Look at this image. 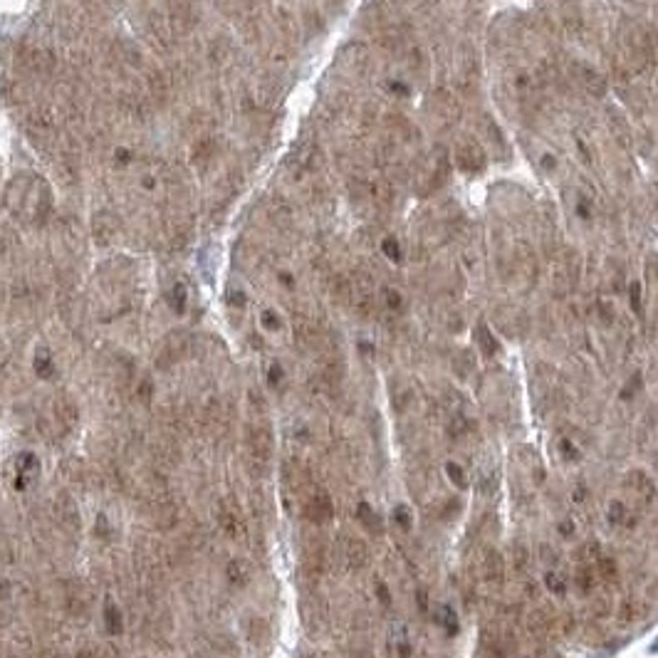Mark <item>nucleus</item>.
Wrapping results in <instances>:
<instances>
[{
  "label": "nucleus",
  "mask_w": 658,
  "mask_h": 658,
  "mask_svg": "<svg viewBox=\"0 0 658 658\" xmlns=\"http://www.w3.org/2000/svg\"><path fill=\"white\" fill-rule=\"evenodd\" d=\"M621 42H624V55L626 62L634 69L644 72L654 64L656 59V33L644 25H629L621 35Z\"/></svg>",
  "instance_id": "obj_1"
},
{
  "label": "nucleus",
  "mask_w": 658,
  "mask_h": 658,
  "mask_svg": "<svg viewBox=\"0 0 658 658\" xmlns=\"http://www.w3.org/2000/svg\"><path fill=\"white\" fill-rule=\"evenodd\" d=\"M302 515L307 517L310 522L314 525H324L334 517V502L327 495V490L314 488V485H307V493H305L302 500Z\"/></svg>",
  "instance_id": "obj_2"
},
{
  "label": "nucleus",
  "mask_w": 658,
  "mask_h": 658,
  "mask_svg": "<svg viewBox=\"0 0 658 658\" xmlns=\"http://www.w3.org/2000/svg\"><path fill=\"white\" fill-rule=\"evenodd\" d=\"M336 557H339V562L346 567V569H354V572L364 569L371 560L366 542L359 540V537H354V535H341L339 537V542H336Z\"/></svg>",
  "instance_id": "obj_3"
},
{
  "label": "nucleus",
  "mask_w": 658,
  "mask_h": 658,
  "mask_svg": "<svg viewBox=\"0 0 658 658\" xmlns=\"http://www.w3.org/2000/svg\"><path fill=\"white\" fill-rule=\"evenodd\" d=\"M453 159L463 174H478V171L485 169V152L473 137H460L455 142Z\"/></svg>",
  "instance_id": "obj_4"
},
{
  "label": "nucleus",
  "mask_w": 658,
  "mask_h": 658,
  "mask_svg": "<svg viewBox=\"0 0 658 658\" xmlns=\"http://www.w3.org/2000/svg\"><path fill=\"white\" fill-rule=\"evenodd\" d=\"M624 488L629 490L631 495L636 497V500L641 502V505L651 507L658 502V485L656 480L651 478L649 473H644V470L634 468L629 470V473L624 475Z\"/></svg>",
  "instance_id": "obj_5"
},
{
  "label": "nucleus",
  "mask_w": 658,
  "mask_h": 658,
  "mask_svg": "<svg viewBox=\"0 0 658 658\" xmlns=\"http://www.w3.org/2000/svg\"><path fill=\"white\" fill-rule=\"evenodd\" d=\"M426 109H429V114L436 119V122L446 124V127H450V124L458 122V114H460V107H458V102H455V97L448 92H443V89L431 92L429 102H426Z\"/></svg>",
  "instance_id": "obj_6"
},
{
  "label": "nucleus",
  "mask_w": 658,
  "mask_h": 658,
  "mask_svg": "<svg viewBox=\"0 0 658 658\" xmlns=\"http://www.w3.org/2000/svg\"><path fill=\"white\" fill-rule=\"evenodd\" d=\"M248 450H250V460L263 468H268L270 458H273V436L265 426H250L248 429Z\"/></svg>",
  "instance_id": "obj_7"
},
{
  "label": "nucleus",
  "mask_w": 658,
  "mask_h": 658,
  "mask_svg": "<svg viewBox=\"0 0 658 658\" xmlns=\"http://www.w3.org/2000/svg\"><path fill=\"white\" fill-rule=\"evenodd\" d=\"M572 72H574V79L579 82V87L584 89L586 94H591V97H604L606 94L604 74L596 67H591L589 62H574L572 64Z\"/></svg>",
  "instance_id": "obj_8"
},
{
  "label": "nucleus",
  "mask_w": 658,
  "mask_h": 658,
  "mask_svg": "<svg viewBox=\"0 0 658 658\" xmlns=\"http://www.w3.org/2000/svg\"><path fill=\"white\" fill-rule=\"evenodd\" d=\"M606 520L614 527H619V530H634V527L639 525V512H636L629 502L616 497V500H611L609 505H606Z\"/></svg>",
  "instance_id": "obj_9"
},
{
  "label": "nucleus",
  "mask_w": 658,
  "mask_h": 658,
  "mask_svg": "<svg viewBox=\"0 0 658 658\" xmlns=\"http://www.w3.org/2000/svg\"><path fill=\"white\" fill-rule=\"evenodd\" d=\"M480 577H483L488 584H500L502 579H505V560H502V555L493 547H488V550L483 552V557H480Z\"/></svg>",
  "instance_id": "obj_10"
},
{
  "label": "nucleus",
  "mask_w": 658,
  "mask_h": 658,
  "mask_svg": "<svg viewBox=\"0 0 658 658\" xmlns=\"http://www.w3.org/2000/svg\"><path fill=\"white\" fill-rule=\"evenodd\" d=\"M527 629H530V634L537 636V639H550L557 629L555 614H550L547 609L530 611V614H527Z\"/></svg>",
  "instance_id": "obj_11"
},
{
  "label": "nucleus",
  "mask_w": 658,
  "mask_h": 658,
  "mask_svg": "<svg viewBox=\"0 0 658 658\" xmlns=\"http://www.w3.org/2000/svg\"><path fill=\"white\" fill-rule=\"evenodd\" d=\"M356 520H359V525L364 527L371 537L384 535V520H381V515L366 500L356 502Z\"/></svg>",
  "instance_id": "obj_12"
},
{
  "label": "nucleus",
  "mask_w": 658,
  "mask_h": 658,
  "mask_svg": "<svg viewBox=\"0 0 658 658\" xmlns=\"http://www.w3.org/2000/svg\"><path fill=\"white\" fill-rule=\"evenodd\" d=\"M389 649H391V656L394 658H411V639H409V631H406L404 624H396L394 629H391L389 634Z\"/></svg>",
  "instance_id": "obj_13"
},
{
  "label": "nucleus",
  "mask_w": 658,
  "mask_h": 658,
  "mask_svg": "<svg viewBox=\"0 0 658 658\" xmlns=\"http://www.w3.org/2000/svg\"><path fill=\"white\" fill-rule=\"evenodd\" d=\"M594 574L599 584L614 586L616 582H619V565H616V560H611V557L601 555L599 560L594 562Z\"/></svg>",
  "instance_id": "obj_14"
},
{
  "label": "nucleus",
  "mask_w": 658,
  "mask_h": 658,
  "mask_svg": "<svg viewBox=\"0 0 658 658\" xmlns=\"http://www.w3.org/2000/svg\"><path fill=\"white\" fill-rule=\"evenodd\" d=\"M574 586L579 594H594L596 586H599V582H596V574H594V567H586V565H577L574 567Z\"/></svg>",
  "instance_id": "obj_15"
},
{
  "label": "nucleus",
  "mask_w": 658,
  "mask_h": 658,
  "mask_svg": "<svg viewBox=\"0 0 658 658\" xmlns=\"http://www.w3.org/2000/svg\"><path fill=\"white\" fill-rule=\"evenodd\" d=\"M220 527L225 530V535L230 537H240L243 535V517H240L238 507H228L223 505L220 507Z\"/></svg>",
  "instance_id": "obj_16"
},
{
  "label": "nucleus",
  "mask_w": 658,
  "mask_h": 658,
  "mask_svg": "<svg viewBox=\"0 0 658 658\" xmlns=\"http://www.w3.org/2000/svg\"><path fill=\"white\" fill-rule=\"evenodd\" d=\"M38 470H40V465H38V460H35V455L23 453L18 458V475H15V485H18V488H25V485L38 475Z\"/></svg>",
  "instance_id": "obj_17"
},
{
  "label": "nucleus",
  "mask_w": 658,
  "mask_h": 658,
  "mask_svg": "<svg viewBox=\"0 0 658 658\" xmlns=\"http://www.w3.org/2000/svg\"><path fill=\"white\" fill-rule=\"evenodd\" d=\"M475 341H478L480 354L488 356V359L500 351V341L495 339V334L490 331L488 324H478V327H475Z\"/></svg>",
  "instance_id": "obj_18"
},
{
  "label": "nucleus",
  "mask_w": 658,
  "mask_h": 658,
  "mask_svg": "<svg viewBox=\"0 0 658 658\" xmlns=\"http://www.w3.org/2000/svg\"><path fill=\"white\" fill-rule=\"evenodd\" d=\"M616 616L621 619V624H634V621H639L644 616V604L636 596H626V599H621Z\"/></svg>",
  "instance_id": "obj_19"
},
{
  "label": "nucleus",
  "mask_w": 658,
  "mask_h": 658,
  "mask_svg": "<svg viewBox=\"0 0 658 658\" xmlns=\"http://www.w3.org/2000/svg\"><path fill=\"white\" fill-rule=\"evenodd\" d=\"M601 555H604V552H601L599 542H596V540H586V542H582V545L574 550V562H577V565L594 567V562L599 560Z\"/></svg>",
  "instance_id": "obj_20"
},
{
  "label": "nucleus",
  "mask_w": 658,
  "mask_h": 658,
  "mask_svg": "<svg viewBox=\"0 0 658 658\" xmlns=\"http://www.w3.org/2000/svg\"><path fill=\"white\" fill-rule=\"evenodd\" d=\"M542 584H545V589L550 591V594H555V596H565L567 594V579H565V574H562V572H557V569H547Z\"/></svg>",
  "instance_id": "obj_21"
},
{
  "label": "nucleus",
  "mask_w": 658,
  "mask_h": 658,
  "mask_svg": "<svg viewBox=\"0 0 658 658\" xmlns=\"http://www.w3.org/2000/svg\"><path fill=\"white\" fill-rule=\"evenodd\" d=\"M104 624H107V631L112 636L122 631V611L117 609L114 601H107V604H104Z\"/></svg>",
  "instance_id": "obj_22"
},
{
  "label": "nucleus",
  "mask_w": 658,
  "mask_h": 658,
  "mask_svg": "<svg viewBox=\"0 0 658 658\" xmlns=\"http://www.w3.org/2000/svg\"><path fill=\"white\" fill-rule=\"evenodd\" d=\"M394 525L404 532H409L411 527H414V515H411L409 505H396L394 507Z\"/></svg>",
  "instance_id": "obj_23"
},
{
  "label": "nucleus",
  "mask_w": 658,
  "mask_h": 658,
  "mask_svg": "<svg viewBox=\"0 0 658 658\" xmlns=\"http://www.w3.org/2000/svg\"><path fill=\"white\" fill-rule=\"evenodd\" d=\"M228 577L233 582H238V584H245V582L250 579V567L245 565L243 560H230L228 565Z\"/></svg>",
  "instance_id": "obj_24"
},
{
  "label": "nucleus",
  "mask_w": 658,
  "mask_h": 658,
  "mask_svg": "<svg viewBox=\"0 0 658 658\" xmlns=\"http://www.w3.org/2000/svg\"><path fill=\"white\" fill-rule=\"evenodd\" d=\"M446 475H448V480L455 488H468V475H465V470L460 468L458 463H453V460L446 463Z\"/></svg>",
  "instance_id": "obj_25"
},
{
  "label": "nucleus",
  "mask_w": 658,
  "mask_h": 658,
  "mask_svg": "<svg viewBox=\"0 0 658 658\" xmlns=\"http://www.w3.org/2000/svg\"><path fill=\"white\" fill-rule=\"evenodd\" d=\"M436 611H438V626H443L448 634H455V629H458V619H455L453 609L446 606V604H441Z\"/></svg>",
  "instance_id": "obj_26"
},
{
  "label": "nucleus",
  "mask_w": 658,
  "mask_h": 658,
  "mask_svg": "<svg viewBox=\"0 0 658 658\" xmlns=\"http://www.w3.org/2000/svg\"><path fill=\"white\" fill-rule=\"evenodd\" d=\"M55 414H57L59 419L64 421V424H72V421H77V409H74V404L69 399H59L57 404H55Z\"/></svg>",
  "instance_id": "obj_27"
},
{
  "label": "nucleus",
  "mask_w": 658,
  "mask_h": 658,
  "mask_svg": "<svg viewBox=\"0 0 658 658\" xmlns=\"http://www.w3.org/2000/svg\"><path fill=\"white\" fill-rule=\"evenodd\" d=\"M381 302H384V307L391 310V312H401V310H404V297L391 288H386L384 293H381Z\"/></svg>",
  "instance_id": "obj_28"
},
{
  "label": "nucleus",
  "mask_w": 658,
  "mask_h": 658,
  "mask_svg": "<svg viewBox=\"0 0 658 658\" xmlns=\"http://www.w3.org/2000/svg\"><path fill=\"white\" fill-rule=\"evenodd\" d=\"M473 369H475V361H473V356H470V351H460V354L455 356V371H458V376H468Z\"/></svg>",
  "instance_id": "obj_29"
},
{
  "label": "nucleus",
  "mask_w": 658,
  "mask_h": 658,
  "mask_svg": "<svg viewBox=\"0 0 658 658\" xmlns=\"http://www.w3.org/2000/svg\"><path fill=\"white\" fill-rule=\"evenodd\" d=\"M609 609H611V599H609V596L601 594V596H594V599H591V611H594L596 616H606V614H609Z\"/></svg>",
  "instance_id": "obj_30"
},
{
  "label": "nucleus",
  "mask_w": 658,
  "mask_h": 658,
  "mask_svg": "<svg viewBox=\"0 0 658 658\" xmlns=\"http://www.w3.org/2000/svg\"><path fill=\"white\" fill-rule=\"evenodd\" d=\"M35 371H38L40 376H45V379L52 376V361H50V356H45V354L38 356V359H35Z\"/></svg>",
  "instance_id": "obj_31"
},
{
  "label": "nucleus",
  "mask_w": 658,
  "mask_h": 658,
  "mask_svg": "<svg viewBox=\"0 0 658 658\" xmlns=\"http://www.w3.org/2000/svg\"><path fill=\"white\" fill-rule=\"evenodd\" d=\"M374 589H376V596H379V601L384 606H391V594H389V586L384 584V582H376L374 584Z\"/></svg>",
  "instance_id": "obj_32"
},
{
  "label": "nucleus",
  "mask_w": 658,
  "mask_h": 658,
  "mask_svg": "<svg viewBox=\"0 0 658 658\" xmlns=\"http://www.w3.org/2000/svg\"><path fill=\"white\" fill-rule=\"evenodd\" d=\"M381 248H384V253L389 255L391 260H396V263H399V260H401V250H399V245H396L391 238H389V240H384V245H381Z\"/></svg>",
  "instance_id": "obj_33"
},
{
  "label": "nucleus",
  "mask_w": 658,
  "mask_h": 658,
  "mask_svg": "<svg viewBox=\"0 0 658 658\" xmlns=\"http://www.w3.org/2000/svg\"><path fill=\"white\" fill-rule=\"evenodd\" d=\"M183 305H186V290H183V285L178 283L174 288V307L181 312V310H183Z\"/></svg>",
  "instance_id": "obj_34"
},
{
  "label": "nucleus",
  "mask_w": 658,
  "mask_h": 658,
  "mask_svg": "<svg viewBox=\"0 0 658 658\" xmlns=\"http://www.w3.org/2000/svg\"><path fill=\"white\" fill-rule=\"evenodd\" d=\"M512 557H515V567H517V569L525 572L527 569V552L522 550V547H520V550L515 547V550H512Z\"/></svg>",
  "instance_id": "obj_35"
},
{
  "label": "nucleus",
  "mask_w": 658,
  "mask_h": 658,
  "mask_svg": "<svg viewBox=\"0 0 658 658\" xmlns=\"http://www.w3.org/2000/svg\"><path fill=\"white\" fill-rule=\"evenodd\" d=\"M631 307H634V312H639V310H641V288H639V283L631 285Z\"/></svg>",
  "instance_id": "obj_36"
},
{
  "label": "nucleus",
  "mask_w": 658,
  "mask_h": 658,
  "mask_svg": "<svg viewBox=\"0 0 658 658\" xmlns=\"http://www.w3.org/2000/svg\"><path fill=\"white\" fill-rule=\"evenodd\" d=\"M280 381H283V366H280V364H275L273 369H270V384H273V386H278Z\"/></svg>",
  "instance_id": "obj_37"
},
{
  "label": "nucleus",
  "mask_w": 658,
  "mask_h": 658,
  "mask_svg": "<svg viewBox=\"0 0 658 658\" xmlns=\"http://www.w3.org/2000/svg\"><path fill=\"white\" fill-rule=\"evenodd\" d=\"M263 322H265V327H268V329H278V327H280V324H278V317H275L273 312H265V314H263Z\"/></svg>",
  "instance_id": "obj_38"
},
{
  "label": "nucleus",
  "mask_w": 658,
  "mask_h": 658,
  "mask_svg": "<svg viewBox=\"0 0 658 658\" xmlns=\"http://www.w3.org/2000/svg\"><path fill=\"white\" fill-rule=\"evenodd\" d=\"M656 475H658V458H656Z\"/></svg>",
  "instance_id": "obj_39"
},
{
  "label": "nucleus",
  "mask_w": 658,
  "mask_h": 658,
  "mask_svg": "<svg viewBox=\"0 0 658 658\" xmlns=\"http://www.w3.org/2000/svg\"><path fill=\"white\" fill-rule=\"evenodd\" d=\"M520 658H530V656H520Z\"/></svg>",
  "instance_id": "obj_40"
}]
</instances>
